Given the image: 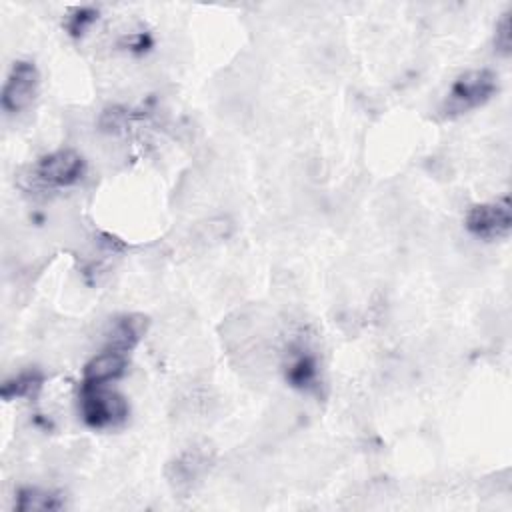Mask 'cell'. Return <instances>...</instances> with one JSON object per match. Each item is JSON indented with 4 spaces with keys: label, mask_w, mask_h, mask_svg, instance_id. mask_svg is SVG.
<instances>
[{
    "label": "cell",
    "mask_w": 512,
    "mask_h": 512,
    "mask_svg": "<svg viewBox=\"0 0 512 512\" xmlns=\"http://www.w3.org/2000/svg\"><path fill=\"white\" fill-rule=\"evenodd\" d=\"M498 90V76L488 68H476L460 74L448 88L440 112L444 118L462 116L484 106Z\"/></svg>",
    "instance_id": "cell-1"
},
{
    "label": "cell",
    "mask_w": 512,
    "mask_h": 512,
    "mask_svg": "<svg viewBox=\"0 0 512 512\" xmlns=\"http://www.w3.org/2000/svg\"><path fill=\"white\" fill-rule=\"evenodd\" d=\"M78 412L86 426L102 430L122 424L128 418V402L108 384H80Z\"/></svg>",
    "instance_id": "cell-2"
},
{
    "label": "cell",
    "mask_w": 512,
    "mask_h": 512,
    "mask_svg": "<svg viewBox=\"0 0 512 512\" xmlns=\"http://www.w3.org/2000/svg\"><path fill=\"white\" fill-rule=\"evenodd\" d=\"M86 172V162L76 150H54L36 160L32 176L38 184L48 188H66L82 180Z\"/></svg>",
    "instance_id": "cell-3"
},
{
    "label": "cell",
    "mask_w": 512,
    "mask_h": 512,
    "mask_svg": "<svg viewBox=\"0 0 512 512\" xmlns=\"http://www.w3.org/2000/svg\"><path fill=\"white\" fill-rule=\"evenodd\" d=\"M466 230L482 240H500L510 234L512 228V210L510 198L500 196L490 202L474 204L464 216Z\"/></svg>",
    "instance_id": "cell-4"
},
{
    "label": "cell",
    "mask_w": 512,
    "mask_h": 512,
    "mask_svg": "<svg viewBox=\"0 0 512 512\" xmlns=\"http://www.w3.org/2000/svg\"><path fill=\"white\" fill-rule=\"evenodd\" d=\"M38 86H40V74L36 64L30 60L14 62L0 94L2 110L8 114L26 110L36 98Z\"/></svg>",
    "instance_id": "cell-5"
},
{
    "label": "cell",
    "mask_w": 512,
    "mask_h": 512,
    "mask_svg": "<svg viewBox=\"0 0 512 512\" xmlns=\"http://www.w3.org/2000/svg\"><path fill=\"white\" fill-rule=\"evenodd\" d=\"M318 374L320 368L316 354L302 342L290 344L284 356L286 382L298 390H310L318 384Z\"/></svg>",
    "instance_id": "cell-6"
},
{
    "label": "cell",
    "mask_w": 512,
    "mask_h": 512,
    "mask_svg": "<svg viewBox=\"0 0 512 512\" xmlns=\"http://www.w3.org/2000/svg\"><path fill=\"white\" fill-rule=\"evenodd\" d=\"M128 366V354L118 352L112 348H104L96 356H92L84 370H82V382L84 384H110L124 376Z\"/></svg>",
    "instance_id": "cell-7"
},
{
    "label": "cell",
    "mask_w": 512,
    "mask_h": 512,
    "mask_svg": "<svg viewBox=\"0 0 512 512\" xmlns=\"http://www.w3.org/2000/svg\"><path fill=\"white\" fill-rule=\"evenodd\" d=\"M146 332V318L138 314H124L112 320L110 330L106 332V346L118 352H132L134 346Z\"/></svg>",
    "instance_id": "cell-8"
},
{
    "label": "cell",
    "mask_w": 512,
    "mask_h": 512,
    "mask_svg": "<svg viewBox=\"0 0 512 512\" xmlns=\"http://www.w3.org/2000/svg\"><path fill=\"white\" fill-rule=\"evenodd\" d=\"M14 508L18 512H54L64 508V496L56 490L24 486L16 492Z\"/></svg>",
    "instance_id": "cell-9"
},
{
    "label": "cell",
    "mask_w": 512,
    "mask_h": 512,
    "mask_svg": "<svg viewBox=\"0 0 512 512\" xmlns=\"http://www.w3.org/2000/svg\"><path fill=\"white\" fill-rule=\"evenodd\" d=\"M42 384H44V374L36 368H28V370H22V372L6 378L0 388V396L6 402L16 400V398H32L40 392Z\"/></svg>",
    "instance_id": "cell-10"
},
{
    "label": "cell",
    "mask_w": 512,
    "mask_h": 512,
    "mask_svg": "<svg viewBox=\"0 0 512 512\" xmlns=\"http://www.w3.org/2000/svg\"><path fill=\"white\" fill-rule=\"evenodd\" d=\"M98 20V10L94 6H74L66 12L62 26L72 38H80Z\"/></svg>",
    "instance_id": "cell-11"
},
{
    "label": "cell",
    "mask_w": 512,
    "mask_h": 512,
    "mask_svg": "<svg viewBox=\"0 0 512 512\" xmlns=\"http://www.w3.org/2000/svg\"><path fill=\"white\" fill-rule=\"evenodd\" d=\"M512 24H510V10L502 14V18L496 24V32H494V46L496 52L502 56H508L512 50Z\"/></svg>",
    "instance_id": "cell-12"
},
{
    "label": "cell",
    "mask_w": 512,
    "mask_h": 512,
    "mask_svg": "<svg viewBox=\"0 0 512 512\" xmlns=\"http://www.w3.org/2000/svg\"><path fill=\"white\" fill-rule=\"evenodd\" d=\"M124 48H128L130 52H136V54H142L146 52L150 46H152V38L144 32H136V34H130L122 40Z\"/></svg>",
    "instance_id": "cell-13"
}]
</instances>
